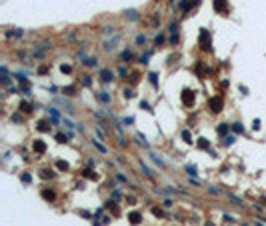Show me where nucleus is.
<instances>
[{
  "label": "nucleus",
  "mask_w": 266,
  "mask_h": 226,
  "mask_svg": "<svg viewBox=\"0 0 266 226\" xmlns=\"http://www.w3.org/2000/svg\"><path fill=\"white\" fill-rule=\"evenodd\" d=\"M194 90H190V88H184L182 90V102H184V106H192L194 104Z\"/></svg>",
  "instance_id": "f257e3e1"
},
{
  "label": "nucleus",
  "mask_w": 266,
  "mask_h": 226,
  "mask_svg": "<svg viewBox=\"0 0 266 226\" xmlns=\"http://www.w3.org/2000/svg\"><path fill=\"white\" fill-rule=\"evenodd\" d=\"M208 106H210V110H212L214 114H218L220 110H222V98H218V96H214V98H210V102H208Z\"/></svg>",
  "instance_id": "f03ea898"
},
{
  "label": "nucleus",
  "mask_w": 266,
  "mask_h": 226,
  "mask_svg": "<svg viewBox=\"0 0 266 226\" xmlns=\"http://www.w3.org/2000/svg\"><path fill=\"white\" fill-rule=\"evenodd\" d=\"M200 44H202V50H210V36L206 30L200 32Z\"/></svg>",
  "instance_id": "7ed1b4c3"
},
{
  "label": "nucleus",
  "mask_w": 266,
  "mask_h": 226,
  "mask_svg": "<svg viewBox=\"0 0 266 226\" xmlns=\"http://www.w3.org/2000/svg\"><path fill=\"white\" fill-rule=\"evenodd\" d=\"M32 148H34L38 154H44V152H46V144H44L42 140H34V142H32Z\"/></svg>",
  "instance_id": "20e7f679"
},
{
  "label": "nucleus",
  "mask_w": 266,
  "mask_h": 226,
  "mask_svg": "<svg viewBox=\"0 0 266 226\" xmlns=\"http://www.w3.org/2000/svg\"><path fill=\"white\" fill-rule=\"evenodd\" d=\"M100 78H102V82H112V78H114L112 70H108V68L100 70Z\"/></svg>",
  "instance_id": "39448f33"
},
{
  "label": "nucleus",
  "mask_w": 266,
  "mask_h": 226,
  "mask_svg": "<svg viewBox=\"0 0 266 226\" xmlns=\"http://www.w3.org/2000/svg\"><path fill=\"white\" fill-rule=\"evenodd\" d=\"M42 198L48 200V202H54L56 194H54V190H48V188H44V190H42Z\"/></svg>",
  "instance_id": "423d86ee"
},
{
  "label": "nucleus",
  "mask_w": 266,
  "mask_h": 226,
  "mask_svg": "<svg viewBox=\"0 0 266 226\" xmlns=\"http://www.w3.org/2000/svg\"><path fill=\"white\" fill-rule=\"evenodd\" d=\"M214 10L216 12H224L226 10V0H214Z\"/></svg>",
  "instance_id": "0eeeda50"
},
{
  "label": "nucleus",
  "mask_w": 266,
  "mask_h": 226,
  "mask_svg": "<svg viewBox=\"0 0 266 226\" xmlns=\"http://www.w3.org/2000/svg\"><path fill=\"white\" fill-rule=\"evenodd\" d=\"M18 110H20V112H24V114H30V112H32V104H30V102H20Z\"/></svg>",
  "instance_id": "6e6552de"
},
{
  "label": "nucleus",
  "mask_w": 266,
  "mask_h": 226,
  "mask_svg": "<svg viewBox=\"0 0 266 226\" xmlns=\"http://www.w3.org/2000/svg\"><path fill=\"white\" fill-rule=\"evenodd\" d=\"M128 220H130L132 224H140L142 216H140V212H130V214H128Z\"/></svg>",
  "instance_id": "1a4fd4ad"
},
{
  "label": "nucleus",
  "mask_w": 266,
  "mask_h": 226,
  "mask_svg": "<svg viewBox=\"0 0 266 226\" xmlns=\"http://www.w3.org/2000/svg\"><path fill=\"white\" fill-rule=\"evenodd\" d=\"M38 130L40 132H48V130H50V122H48V120H40L38 122Z\"/></svg>",
  "instance_id": "9d476101"
},
{
  "label": "nucleus",
  "mask_w": 266,
  "mask_h": 226,
  "mask_svg": "<svg viewBox=\"0 0 266 226\" xmlns=\"http://www.w3.org/2000/svg\"><path fill=\"white\" fill-rule=\"evenodd\" d=\"M124 14H126V18L132 20V22H134V20H138V12H136V10H126Z\"/></svg>",
  "instance_id": "9b49d317"
},
{
  "label": "nucleus",
  "mask_w": 266,
  "mask_h": 226,
  "mask_svg": "<svg viewBox=\"0 0 266 226\" xmlns=\"http://www.w3.org/2000/svg\"><path fill=\"white\" fill-rule=\"evenodd\" d=\"M82 174H84L86 178H90V180H98V174H96V172H92V170H88V168H86V170H84Z\"/></svg>",
  "instance_id": "f8f14e48"
},
{
  "label": "nucleus",
  "mask_w": 266,
  "mask_h": 226,
  "mask_svg": "<svg viewBox=\"0 0 266 226\" xmlns=\"http://www.w3.org/2000/svg\"><path fill=\"white\" fill-rule=\"evenodd\" d=\"M216 130H218L220 136H226V134H228V126H226V124H218V128H216Z\"/></svg>",
  "instance_id": "ddd939ff"
},
{
  "label": "nucleus",
  "mask_w": 266,
  "mask_h": 226,
  "mask_svg": "<svg viewBox=\"0 0 266 226\" xmlns=\"http://www.w3.org/2000/svg\"><path fill=\"white\" fill-rule=\"evenodd\" d=\"M98 100L100 102H104V104H108V102H110V94H106V92L98 94Z\"/></svg>",
  "instance_id": "4468645a"
},
{
  "label": "nucleus",
  "mask_w": 266,
  "mask_h": 226,
  "mask_svg": "<svg viewBox=\"0 0 266 226\" xmlns=\"http://www.w3.org/2000/svg\"><path fill=\"white\" fill-rule=\"evenodd\" d=\"M198 146L204 148V150H208V146H210V142H208L206 138H198Z\"/></svg>",
  "instance_id": "2eb2a0df"
},
{
  "label": "nucleus",
  "mask_w": 266,
  "mask_h": 226,
  "mask_svg": "<svg viewBox=\"0 0 266 226\" xmlns=\"http://www.w3.org/2000/svg\"><path fill=\"white\" fill-rule=\"evenodd\" d=\"M182 140H184V142H188V144H192V136H190V132H188V130H184V132H182Z\"/></svg>",
  "instance_id": "dca6fc26"
},
{
  "label": "nucleus",
  "mask_w": 266,
  "mask_h": 226,
  "mask_svg": "<svg viewBox=\"0 0 266 226\" xmlns=\"http://www.w3.org/2000/svg\"><path fill=\"white\" fill-rule=\"evenodd\" d=\"M232 130H234V132H236V134H242V132H244V126H242L240 122H236V124H234V126H232Z\"/></svg>",
  "instance_id": "f3484780"
},
{
  "label": "nucleus",
  "mask_w": 266,
  "mask_h": 226,
  "mask_svg": "<svg viewBox=\"0 0 266 226\" xmlns=\"http://www.w3.org/2000/svg\"><path fill=\"white\" fill-rule=\"evenodd\" d=\"M56 166H58L60 170H68V162H64V160H56Z\"/></svg>",
  "instance_id": "a211bd4d"
},
{
  "label": "nucleus",
  "mask_w": 266,
  "mask_h": 226,
  "mask_svg": "<svg viewBox=\"0 0 266 226\" xmlns=\"http://www.w3.org/2000/svg\"><path fill=\"white\" fill-rule=\"evenodd\" d=\"M48 112H50V116H52L54 120H58V118H60V112H58V110H56V108H50Z\"/></svg>",
  "instance_id": "6ab92c4d"
},
{
  "label": "nucleus",
  "mask_w": 266,
  "mask_h": 226,
  "mask_svg": "<svg viewBox=\"0 0 266 226\" xmlns=\"http://www.w3.org/2000/svg\"><path fill=\"white\" fill-rule=\"evenodd\" d=\"M150 156L154 158V164H156V166H164V162H162V158H158L156 154H150Z\"/></svg>",
  "instance_id": "aec40b11"
},
{
  "label": "nucleus",
  "mask_w": 266,
  "mask_h": 226,
  "mask_svg": "<svg viewBox=\"0 0 266 226\" xmlns=\"http://www.w3.org/2000/svg\"><path fill=\"white\" fill-rule=\"evenodd\" d=\"M42 178H54L52 170H42Z\"/></svg>",
  "instance_id": "412c9836"
},
{
  "label": "nucleus",
  "mask_w": 266,
  "mask_h": 226,
  "mask_svg": "<svg viewBox=\"0 0 266 226\" xmlns=\"http://www.w3.org/2000/svg\"><path fill=\"white\" fill-rule=\"evenodd\" d=\"M122 60H132V52L130 50H124L122 52Z\"/></svg>",
  "instance_id": "4be33fe9"
},
{
  "label": "nucleus",
  "mask_w": 266,
  "mask_h": 226,
  "mask_svg": "<svg viewBox=\"0 0 266 226\" xmlns=\"http://www.w3.org/2000/svg\"><path fill=\"white\" fill-rule=\"evenodd\" d=\"M180 8H182V10L186 12L188 8H190V2H188V0H182V2H180Z\"/></svg>",
  "instance_id": "5701e85b"
},
{
  "label": "nucleus",
  "mask_w": 266,
  "mask_h": 226,
  "mask_svg": "<svg viewBox=\"0 0 266 226\" xmlns=\"http://www.w3.org/2000/svg\"><path fill=\"white\" fill-rule=\"evenodd\" d=\"M140 108H144V110H148V112H152V106H150L148 102H144V100L140 102Z\"/></svg>",
  "instance_id": "b1692460"
},
{
  "label": "nucleus",
  "mask_w": 266,
  "mask_h": 226,
  "mask_svg": "<svg viewBox=\"0 0 266 226\" xmlns=\"http://www.w3.org/2000/svg\"><path fill=\"white\" fill-rule=\"evenodd\" d=\"M60 70H62L64 74H70V72H72V68L68 66V64H62V66H60Z\"/></svg>",
  "instance_id": "393cba45"
},
{
  "label": "nucleus",
  "mask_w": 266,
  "mask_h": 226,
  "mask_svg": "<svg viewBox=\"0 0 266 226\" xmlns=\"http://www.w3.org/2000/svg\"><path fill=\"white\" fill-rule=\"evenodd\" d=\"M158 76H156V72H150V82H152V86H156V84H158Z\"/></svg>",
  "instance_id": "a878e982"
},
{
  "label": "nucleus",
  "mask_w": 266,
  "mask_h": 226,
  "mask_svg": "<svg viewBox=\"0 0 266 226\" xmlns=\"http://www.w3.org/2000/svg\"><path fill=\"white\" fill-rule=\"evenodd\" d=\"M152 212H154V216H160V218L164 216V212H162V210H160L158 206H154V208H152Z\"/></svg>",
  "instance_id": "bb28decb"
},
{
  "label": "nucleus",
  "mask_w": 266,
  "mask_h": 226,
  "mask_svg": "<svg viewBox=\"0 0 266 226\" xmlns=\"http://www.w3.org/2000/svg\"><path fill=\"white\" fill-rule=\"evenodd\" d=\"M96 64H98V60L96 58H88L86 60V66H96Z\"/></svg>",
  "instance_id": "cd10ccee"
},
{
  "label": "nucleus",
  "mask_w": 266,
  "mask_h": 226,
  "mask_svg": "<svg viewBox=\"0 0 266 226\" xmlns=\"http://www.w3.org/2000/svg\"><path fill=\"white\" fill-rule=\"evenodd\" d=\"M142 172L146 174L148 178H154V176H152V172H150V170H148V168H146V166H144V164H142Z\"/></svg>",
  "instance_id": "c85d7f7f"
},
{
  "label": "nucleus",
  "mask_w": 266,
  "mask_h": 226,
  "mask_svg": "<svg viewBox=\"0 0 266 226\" xmlns=\"http://www.w3.org/2000/svg\"><path fill=\"white\" fill-rule=\"evenodd\" d=\"M56 140H58V142H66L68 136H64V134H56Z\"/></svg>",
  "instance_id": "c756f323"
},
{
  "label": "nucleus",
  "mask_w": 266,
  "mask_h": 226,
  "mask_svg": "<svg viewBox=\"0 0 266 226\" xmlns=\"http://www.w3.org/2000/svg\"><path fill=\"white\" fill-rule=\"evenodd\" d=\"M76 92V88L74 86H68V88H64V94H74Z\"/></svg>",
  "instance_id": "7c9ffc66"
},
{
  "label": "nucleus",
  "mask_w": 266,
  "mask_h": 226,
  "mask_svg": "<svg viewBox=\"0 0 266 226\" xmlns=\"http://www.w3.org/2000/svg\"><path fill=\"white\" fill-rule=\"evenodd\" d=\"M186 172L192 174V176H196V168H194V166H186Z\"/></svg>",
  "instance_id": "2f4dec72"
},
{
  "label": "nucleus",
  "mask_w": 266,
  "mask_h": 226,
  "mask_svg": "<svg viewBox=\"0 0 266 226\" xmlns=\"http://www.w3.org/2000/svg\"><path fill=\"white\" fill-rule=\"evenodd\" d=\"M20 178H22V182H24V184H28V182H30V174H22Z\"/></svg>",
  "instance_id": "473e14b6"
},
{
  "label": "nucleus",
  "mask_w": 266,
  "mask_h": 226,
  "mask_svg": "<svg viewBox=\"0 0 266 226\" xmlns=\"http://www.w3.org/2000/svg\"><path fill=\"white\" fill-rule=\"evenodd\" d=\"M82 84H84V86H90V84H92V78H82Z\"/></svg>",
  "instance_id": "72a5a7b5"
},
{
  "label": "nucleus",
  "mask_w": 266,
  "mask_h": 226,
  "mask_svg": "<svg viewBox=\"0 0 266 226\" xmlns=\"http://www.w3.org/2000/svg\"><path fill=\"white\" fill-rule=\"evenodd\" d=\"M48 72V66H46V64H44V66H40L38 68V74H46Z\"/></svg>",
  "instance_id": "f704fd0d"
},
{
  "label": "nucleus",
  "mask_w": 266,
  "mask_h": 226,
  "mask_svg": "<svg viewBox=\"0 0 266 226\" xmlns=\"http://www.w3.org/2000/svg\"><path fill=\"white\" fill-rule=\"evenodd\" d=\"M136 42H138V44H144V42H146V36H142V34H140L138 38H136Z\"/></svg>",
  "instance_id": "c9c22d12"
},
{
  "label": "nucleus",
  "mask_w": 266,
  "mask_h": 226,
  "mask_svg": "<svg viewBox=\"0 0 266 226\" xmlns=\"http://www.w3.org/2000/svg\"><path fill=\"white\" fill-rule=\"evenodd\" d=\"M260 128V120H254L252 122V130H258Z\"/></svg>",
  "instance_id": "e433bc0d"
},
{
  "label": "nucleus",
  "mask_w": 266,
  "mask_h": 226,
  "mask_svg": "<svg viewBox=\"0 0 266 226\" xmlns=\"http://www.w3.org/2000/svg\"><path fill=\"white\" fill-rule=\"evenodd\" d=\"M94 146H98V148H100V150H102V152H106V148L102 146V144H100V142H96V140H94Z\"/></svg>",
  "instance_id": "4c0bfd02"
},
{
  "label": "nucleus",
  "mask_w": 266,
  "mask_h": 226,
  "mask_svg": "<svg viewBox=\"0 0 266 226\" xmlns=\"http://www.w3.org/2000/svg\"><path fill=\"white\" fill-rule=\"evenodd\" d=\"M112 196H114V200H120V190H114Z\"/></svg>",
  "instance_id": "58836bf2"
},
{
  "label": "nucleus",
  "mask_w": 266,
  "mask_h": 226,
  "mask_svg": "<svg viewBox=\"0 0 266 226\" xmlns=\"http://www.w3.org/2000/svg\"><path fill=\"white\" fill-rule=\"evenodd\" d=\"M164 42V36H156V44H162Z\"/></svg>",
  "instance_id": "ea45409f"
},
{
  "label": "nucleus",
  "mask_w": 266,
  "mask_h": 226,
  "mask_svg": "<svg viewBox=\"0 0 266 226\" xmlns=\"http://www.w3.org/2000/svg\"><path fill=\"white\" fill-rule=\"evenodd\" d=\"M124 96H126V98H130V96H132V90H128V88H126V90H124Z\"/></svg>",
  "instance_id": "a19ab883"
},
{
  "label": "nucleus",
  "mask_w": 266,
  "mask_h": 226,
  "mask_svg": "<svg viewBox=\"0 0 266 226\" xmlns=\"http://www.w3.org/2000/svg\"><path fill=\"white\" fill-rule=\"evenodd\" d=\"M210 194H214V196H216V194H220V192H218V190H216L214 186H210Z\"/></svg>",
  "instance_id": "79ce46f5"
},
{
  "label": "nucleus",
  "mask_w": 266,
  "mask_h": 226,
  "mask_svg": "<svg viewBox=\"0 0 266 226\" xmlns=\"http://www.w3.org/2000/svg\"><path fill=\"white\" fill-rule=\"evenodd\" d=\"M206 226H212V224H210V222H208V224H206Z\"/></svg>",
  "instance_id": "37998d69"
}]
</instances>
